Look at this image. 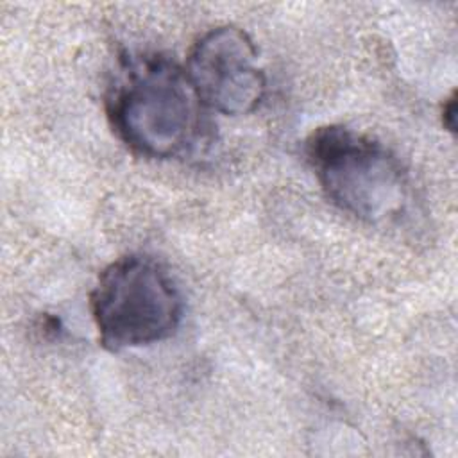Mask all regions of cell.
<instances>
[{
  "instance_id": "obj_3",
  "label": "cell",
  "mask_w": 458,
  "mask_h": 458,
  "mask_svg": "<svg viewBox=\"0 0 458 458\" xmlns=\"http://www.w3.org/2000/svg\"><path fill=\"white\" fill-rule=\"evenodd\" d=\"M100 344L109 351L141 347L172 336L182 297L166 268L150 256L129 254L107 265L89 295Z\"/></svg>"
},
{
  "instance_id": "obj_2",
  "label": "cell",
  "mask_w": 458,
  "mask_h": 458,
  "mask_svg": "<svg viewBox=\"0 0 458 458\" xmlns=\"http://www.w3.org/2000/svg\"><path fill=\"white\" fill-rule=\"evenodd\" d=\"M306 154L326 197L352 216L383 222L404 209L406 174L383 143L344 125H326L310 134Z\"/></svg>"
},
{
  "instance_id": "obj_5",
  "label": "cell",
  "mask_w": 458,
  "mask_h": 458,
  "mask_svg": "<svg viewBox=\"0 0 458 458\" xmlns=\"http://www.w3.org/2000/svg\"><path fill=\"white\" fill-rule=\"evenodd\" d=\"M454 111H456V104H454V95L449 98V102L444 106V125L449 131H454Z\"/></svg>"
},
{
  "instance_id": "obj_1",
  "label": "cell",
  "mask_w": 458,
  "mask_h": 458,
  "mask_svg": "<svg viewBox=\"0 0 458 458\" xmlns=\"http://www.w3.org/2000/svg\"><path fill=\"white\" fill-rule=\"evenodd\" d=\"M204 107L186 68L161 54L125 57L106 98L116 136L154 159L179 157L199 145Z\"/></svg>"
},
{
  "instance_id": "obj_4",
  "label": "cell",
  "mask_w": 458,
  "mask_h": 458,
  "mask_svg": "<svg viewBox=\"0 0 458 458\" xmlns=\"http://www.w3.org/2000/svg\"><path fill=\"white\" fill-rule=\"evenodd\" d=\"M186 73L202 104L227 116L254 111L267 91L254 41L234 25L204 32L190 50Z\"/></svg>"
}]
</instances>
